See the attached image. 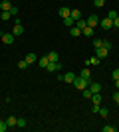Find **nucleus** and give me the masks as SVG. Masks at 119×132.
I'll return each instance as SVG.
<instances>
[{
  "label": "nucleus",
  "mask_w": 119,
  "mask_h": 132,
  "mask_svg": "<svg viewBox=\"0 0 119 132\" xmlns=\"http://www.w3.org/2000/svg\"><path fill=\"white\" fill-rule=\"evenodd\" d=\"M85 20H87V26H89V28L99 26V18H97V16H89V18H85Z\"/></svg>",
  "instance_id": "1a4fd4ad"
},
{
  "label": "nucleus",
  "mask_w": 119,
  "mask_h": 132,
  "mask_svg": "<svg viewBox=\"0 0 119 132\" xmlns=\"http://www.w3.org/2000/svg\"><path fill=\"white\" fill-rule=\"evenodd\" d=\"M69 12H72V10H69V8H66V6H62V8H60V16H62V18H68V16H69Z\"/></svg>",
  "instance_id": "4be33fe9"
},
{
  "label": "nucleus",
  "mask_w": 119,
  "mask_h": 132,
  "mask_svg": "<svg viewBox=\"0 0 119 132\" xmlns=\"http://www.w3.org/2000/svg\"><path fill=\"white\" fill-rule=\"evenodd\" d=\"M69 36H74V38H79V36H81V30H79V28L74 24V26L69 28Z\"/></svg>",
  "instance_id": "f8f14e48"
},
{
  "label": "nucleus",
  "mask_w": 119,
  "mask_h": 132,
  "mask_svg": "<svg viewBox=\"0 0 119 132\" xmlns=\"http://www.w3.org/2000/svg\"><path fill=\"white\" fill-rule=\"evenodd\" d=\"M24 59L28 61V63H36V61H38V55H36V53H28Z\"/></svg>",
  "instance_id": "aec40b11"
},
{
  "label": "nucleus",
  "mask_w": 119,
  "mask_h": 132,
  "mask_svg": "<svg viewBox=\"0 0 119 132\" xmlns=\"http://www.w3.org/2000/svg\"><path fill=\"white\" fill-rule=\"evenodd\" d=\"M107 16H109V18H111V20H113V18H117V16H119V14H117V12H115V10H111V12H109V14H107Z\"/></svg>",
  "instance_id": "72a5a7b5"
},
{
  "label": "nucleus",
  "mask_w": 119,
  "mask_h": 132,
  "mask_svg": "<svg viewBox=\"0 0 119 132\" xmlns=\"http://www.w3.org/2000/svg\"><path fill=\"white\" fill-rule=\"evenodd\" d=\"M99 26L103 28V30H111V28H113V20H111V18H103V20H99Z\"/></svg>",
  "instance_id": "7ed1b4c3"
},
{
  "label": "nucleus",
  "mask_w": 119,
  "mask_h": 132,
  "mask_svg": "<svg viewBox=\"0 0 119 132\" xmlns=\"http://www.w3.org/2000/svg\"><path fill=\"white\" fill-rule=\"evenodd\" d=\"M14 34H10V32H4L2 34V44H6V45H10V44H14Z\"/></svg>",
  "instance_id": "f03ea898"
},
{
  "label": "nucleus",
  "mask_w": 119,
  "mask_h": 132,
  "mask_svg": "<svg viewBox=\"0 0 119 132\" xmlns=\"http://www.w3.org/2000/svg\"><path fill=\"white\" fill-rule=\"evenodd\" d=\"M101 130H103V132H115L117 128H115V126H103Z\"/></svg>",
  "instance_id": "7c9ffc66"
},
{
  "label": "nucleus",
  "mask_w": 119,
  "mask_h": 132,
  "mask_svg": "<svg viewBox=\"0 0 119 132\" xmlns=\"http://www.w3.org/2000/svg\"><path fill=\"white\" fill-rule=\"evenodd\" d=\"M113 28H119V16L113 18Z\"/></svg>",
  "instance_id": "e433bc0d"
},
{
  "label": "nucleus",
  "mask_w": 119,
  "mask_h": 132,
  "mask_svg": "<svg viewBox=\"0 0 119 132\" xmlns=\"http://www.w3.org/2000/svg\"><path fill=\"white\" fill-rule=\"evenodd\" d=\"M103 4H105V0H93V6H95V8H101Z\"/></svg>",
  "instance_id": "c756f323"
},
{
  "label": "nucleus",
  "mask_w": 119,
  "mask_h": 132,
  "mask_svg": "<svg viewBox=\"0 0 119 132\" xmlns=\"http://www.w3.org/2000/svg\"><path fill=\"white\" fill-rule=\"evenodd\" d=\"M115 87H117V91H119V79H117V81H115Z\"/></svg>",
  "instance_id": "4c0bfd02"
},
{
  "label": "nucleus",
  "mask_w": 119,
  "mask_h": 132,
  "mask_svg": "<svg viewBox=\"0 0 119 132\" xmlns=\"http://www.w3.org/2000/svg\"><path fill=\"white\" fill-rule=\"evenodd\" d=\"M75 26H78V28H79V30H83V28H85V26H87V20H85V18H79L78 22H75Z\"/></svg>",
  "instance_id": "412c9836"
},
{
  "label": "nucleus",
  "mask_w": 119,
  "mask_h": 132,
  "mask_svg": "<svg viewBox=\"0 0 119 132\" xmlns=\"http://www.w3.org/2000/svg\"><path fill=\"white\" fill-rule=\"evenodd\" d=\"M12 34H14L16 38H18V36H22V34H24V26H22V24H16L14 30H12Z\"/></svg>",
  "instance_id": "ddd939ff"
},
{
  "label": "nucleus",
  "mask_w": 119,
  "mask_h": 132,
  "mask_svg": "<svg viewBox=\"0 0 119 132\" xmlns=\"http://www.w3.org/2000/svg\"><path fill=\"white\" fill-rule=\"evenodd\" d=\"M113 101L119 105V91H115V93H113Z\"/></svg>",
  "instance_id": "c9c22d12"
},
{
  "label": "nucleus",
  "mask_w": 119,
  "mask_h": 132,
  "mask_svg": "<svg viewBox=\"0 0 119 132\" xmlns=\"http://www.w3.org/2000/svg\"><path fill=\"white\" fill-rule=\"evenodd\" d=\"M28 65H30V63L26 59H20V61H18V69H26Z\"/></svg>",
  "instance_id": "393cba45"
},
{
  "label": "nucleus",
  "mask_w": 119,
  "mask_h": 132,
  "mask_svg": "<svg viewBox=\"0 0 119 132\" xmlns=\"http://www.w3.org/2000/svg\"><path fill=\"white\" fill-rule=\"evenodd\" d=\"M6 124H8V128L10 126H18V118L16 116H8V118H6Z\"/></svg>",
  "instance_id": "2eb2a0df"
},
{
  "label": "nucleus",
  "mask_w": 119,
  "mask_h": 132,
  "mask_svg": "<svg viewBox=\"0 0 119 132\" xmlns=\"http://www.w3.org/2000/svg\"><path fill=\"white\" fill-rule=\"evenodd\" d=\"M111 79H113V81L119 79V69H113V71H111Z\"/></svg>",
  "instance_id": "c85d7f7f"
},
{
  "label": "nucleus",
  "mask_w": 119,
  "mask_h": 132,
  "mask_svg": "<svg viewBox=\"0 0 119 132\" xmlns=\"http://www.w3.org/2000/svg\"><path fill=\"white\" fill-rule=\"evenodd\" d=\"M103 47H107V50H111V42H107V39H103Z\"/></svg>",
  "instance_id": "f704fd0d"
},
{
  "label": "nucleus",
  "mask_w": 119,
  "mask_h": 132,
  "mask_svg": "<svg viewBox=\"0 0 119 132\" xmlns=\"http://www.w3.org/2000/svg\"><path fill=\"white\" fill-rule=\"evenodd\" d=\"M62 69V63L58 61V63H48V67H46V71H50V73H56Z\"/></svg>",
  "instance_id": "39448f33"
},
{
  "label": "nucleus",
  "mask_w": 119,
  "mask_h": 132,
  "mask_svg": "<svg viewBox=\"0 0 119 132\" xmlns=\"http://www.w3.org/2000/svg\"><path fill=\"white\" fill-rule=\"evenodd\" d=\"M99 114H101L103 118H107V116H109V109H107V106H101V109H99Z\"/></svg>",
  "instance_id": "b1692460"
},
{
  "label": "nucleus",
  "mask_w": 119,
  "mask_h": 132,
  "mask_svg": "<svg viewBox=\"0 0 119 132\" xmlns=\"http://www.w3.org/2000/svg\"><path fill=\"white\" fill-rule=\"evenodd\" d=\"M81 36H87V38H91V36H93V28L85 26L83 30H81Z\"/></svg>",
  "instance_id": "6ab92c4d"
},
{
  "label": "nucleus",
  "mask_w": 119,
  "mask_h": 132,
  "mask_svg": "<svg viewBox=\"0 0 119 132\" xmlns=\"http://www.w3.org/2000/svg\"><path fill=\"white\" fill-rule=\"evenodd\" d=\"M79 77H83V79H87V81H91V71H89V67H83V69H81V73H79Z\"/></svg>",
  "instance_id": "9b49d317"
},
{
  "label": "nucleus",
  "mask_w": 119,
  "mask_h": 132,
  "mask_svg": "<svg viewBox=\"0 0 119 132\" xmlns=\"http://www.w3.org/2000/svg\"><path fill=\"white\" fill-rule=\"evenodd\" d=\"M48 59H50V63H58L60 61V53L58 51H48Z\"/></svg>",
  "instance_id": "6e6552de"
},
{
  "label": "nucleus",
  "mask_w": 119,
  "mask_h": 132,
  "mask_svg": "<svg viewBox=\"0 0 119 132\" xmlns=\"http://www.w3.org/2000/svg\"><path fill=\"white\" fill-rule=\"evenodd\" d=\"M95 55H97V57H99V59H105V57H107V55H109V50H107V47H103V45H101V47H97V50H95Z\"/></svg>",
  "instance_id": "20e7f679"
},
{
  "label": "nucleus",
  "mask_w": 119,
  "mask_h": 132,
  "mask_svg": "<svg viewBox=\"0 0 119 132\" xmlns=\"http://www.w3.org/2000/svg\"><path fill=\"white\" fill-rule=\"evenodd\" d=\"M101 45H103V39H99V38L93 39V47H95V50H97V47H101Z\"/></svg>",
  "instance_id": "a878e982"
},
{
  "label": "nucleus",
  "mask_w": 119,
  "mask_h": 132,
  "mask_svg": "<svg viewBox=\"0 0 119 132\" xmlns=\"http://www.w3.org/2000/svg\"><path fill=\"white\" fill-rule=\"evenodd\" d=\"M91 103H93V105H101V95L93 93V95H91Z\"/></svg>",
  "instance_id": "a211bd4d"
},
{
  "label": "nucleus",
  "mask_w": 119,
  "mask_h": 132,
  "mask_svg": "<svg viewBox=\"0 0 119 132\" xmlns=\"http://www.w3.org/2000/svg\"><path fill=\"white\" fill-rule=\"evenodd\" d=\"M81 95H83L85 99H91V95H93V93H91L89 89H83V91H81Z\"/></svg>",
  "instance_id": "bb28decb"
},
{
  "label": "nucleus",
  "mask_w": 119,
  "mask_h": 132,
  "mask_svg": "<svg viewBox=\"0 0 119 132\" xmlns=\"http://www.w3.org/2000/svg\"><path fill=\"white\" fill-rule=\"evenodd\" d=\"M91 91V93H99L101 91V83H97V81H89V87H87Z\"/></svg>",
  "instance_id": "423d86ee"
},
{
  "label": "nucleus",
  "mask_w": 119,
  "mask_h": 132,
  "mask_svg": "<svg viewBox=\"0 0 119 132\" xmlns=\"http://www.w3.org/2000/svg\"><path fill=\"white\" fill-rule=\"evenodd\" d=\"M69 18H74V22H78L79 18H81V12H79L78 8H75V10H72V12H69Z\"/></svg>",
  "instance_id": "f3484780"
},
{
  "label": "nucleus",
  "mask_w": 119,
  "mask_h": 132,
  "mask_svg": "<svg viewBox=\"0 0 119 132\" xmlns=\"http://www.w3.org/2000/svg\"><path fill=\"white\" fill-rule=\"evenodd\" d=\"M99 109H101V105H91V112H99Z\"/></svg>",
  "instance_id": "473e14b6"
},
{
  "label": "nucleus",
  "mask_w": 119,
  "mask_h": 132,
  "mask_svg": "<svg viewBox=\"0 0 119 132\" xmlns=\"http://www.w3.org/2000/svg\"><path fill=\"white\" fill-rule=\"evenodd\" d=\"M74 85H75V89H78V91H83V89L89 87V81H87V79H83V77H75Z\"/></svg>",
  "instance_id": "f257e3e1"
},
{
  "label": "nucleus",
  "mask_w": 119,
  "mask_h": 132,
  "mask_svg": "<svg viewBox=\"0 0 119 132\" xmlns=\"http://www.w3.org/2000/svg\"><path fill=\"white\" fill-rule=\"evenodd\" d=\"M99 57L97 55H93V57H89V59H85V67H91V65H99Z\"/></svg>",
  "instance_id": "0eeeda50"
},
{
  "label": "nucleus",
  "mask_w": 119,
  "mask_h": 132,
  "mask_svg": "<svg viewBox=\"0 0 119 132\" xmlns=\"http://www.w3.org/2000/svg\"><path fill=\"white\" fill-rule=\"evenodd\" d=\"M74 24H75V22H74V18H69V16H68V18H64V26H66V28H72Z\"/></svg>",
  "instance_id": "5701e85b"
},
{
  "label": "nucleus",
  "mask_w": 119,
  "mask_h": 132,
  "mask_svg": "<svg viewBox=\"0 0 119 132\" xmlns=\"http://www.w3.org/2000/svg\"><path fill=\"white\" fill-rule=\"evenodd\" d=\"M62 81H66V83H74L75 81V73H66V75H62Z\"/></svg>",
  "instance_id": "9d476101"
},
{
  "label": "nucleus",
  "mask_w": 119,
  "mask_h": 132,
  "mask_svg": "<svg viewBox=\"0 0 119 132\" xmlns=\"http://www.w3.org/2000/svg\"><path fill=\"white\" fill-rule=\"evenodd\" d=\"M12 16H14V14H12L10 10H2L0 12V20H10Z\"/></svg>",
  "instance_id": "dca6fc26"
},
{
  "label": "nucleus",
  "mask_w": 119,
  "mask_h": 132,
  "mask_svg": "<svg viewBox=\"0 0 119 132\" xmlns=\"http://www.w3.org/2000/svg\"><path fill=\"white\" fill-rule=\"evenodd\" d=\"M8 130V124H6V120H0V132H6Z\"/></svg>",
  "instance_id": "cd10ccee"
},
{
  "label": "nucleus",
  "mask_w": 119,
  "mask_h": 132,
  "mask_svg": "<svg viewBox=\"0 0 119 132\" xmlns=\"http://www.w3.org/2000/svg\"><path fill=\"white\" fill-rule=\"evenodd\" d=\"M18 126H20V128L26 126V118H18Z\"/></svg>",
  "instance_id": "2f4dec72"
},
{
  "label": "nucleus",
  "mask_w": 119,
  "mask_h": 132,
  "mask_svg": "<svg viewBox=\"0 0 119 132\" xmlns=\"http://www.w3.org/2000/svg\"><path fill=\"white\" fill-rule=\"evenodd\" d=\"M48 63H50L48 55H44V57H40V59H38V65L42 67V69H46V67H48Z\"/></svg>",
  "instance_id": "4468645a"
}]
</instances>
